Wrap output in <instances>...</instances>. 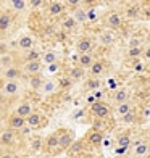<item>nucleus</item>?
Segmentation results:
<instances>
[{
	"instance_id": "18",
	"label": "nucleus",
	"mask_w": 150,
	"mask_h": 158,
	"mask_svg": "<svg viewBox=\"0 0 150 158\" xmlns=\"http://www.w3.org/2000/svg\"><path fill=\"white\" fill-rule=\"evenodd\" d=\"M44 77H42V74H34V76H29V79H27V84H29V87L32 90H40L42 85H44Z\"/></svg>"
},
{
	"instance_id": "17",
	"label": "nucleus",
	"mask_w": 150,
	"mask_h": 158,
	"mask_svg": "<svg viewBox=\"0 0 150 158\" xmlns=\"http://www.w3.org/2000/svg\"><path fill=\"white\" fill-rule=\"evenodd\" d=\"M94 61L95 60H94V55H92V53H82V55L77 56V66H81L82 69L90 68Z\"/></svg>"
},
{
	"instance_id": "45",
	"label": "nucleus",
	"mask_w": 150,
	"mask_h": 158,
	"mask_svg": "<svg viewBox=\"0 0 150 158\" xmlns=\"http://www.w3.org/2000/svg\"><path fill=\"white\" fill-rule=\"evenodd\" d=\"M81 158H95V155H94V153H89V152H87V153H82V155H81Z\"/></svg>"
},
{
	"instance_id": "11",
	"label": "nucleus",
	"mask_w": 150,
	"mask_h": 158,
	"mask_svg": "<svg viewBox=\"0 0 150 158\" xmlns=\"http://www.w3.org/2000/svg\"><path fill=\"white\" fill-rule=\"evenodd\" d=\"M105 23H106V26L110 27V31L111 29H118V27L123 24V19H121V15L119 13H110L108 16H106V19H105Z\"/></svg>"
},
{
	"instance_id": "42",
	"label": "nucleus",
	"mask_w": 150,
	"mask_h": 158,
	"mask_svg": "<svg viewBox=\"0 0 150 158\" xmlns=\"http://www.w3.org/2000/svg\"><path fill=\"white\" fill-rule=\"evenodd\" d=\"M0 158H18L13 152H10V150H6V152H3L2 155H0Z\"/></svg>"
},
{
	"instance_id": "48",
	"label": "nucleus",
	"mask_w": 150,
	"mask_h": 158,
	"mask_svg": "<svg viewBox=\"0 0 150 158\" xmlns=\"http://www.w3.org/2000/svg\"><path fill=\"white\" fill-rule=\"evenodd\" d=\"M0 15H2V10H0Z\"/></svg>"
},
{
	"instance_id": "12",
	"label": "nucleus",
	"mask_w": 150,
	"mask_h": 158,
	"mask_svg": "<svg viewBox=\"0 0 150 158\" xmlns=\"http://www.w3.org/2000/svg\"><path fill=\"white\" fill-rule=\"evenodd\" d=\"M34 111V108H32V105L29 103V102H23V103H19L18 106H16V110H15V114L16 116H19V118H27L29 114Z\"/></svg>"
},
{
	"instance_id": "40",
	"label": "nucleus",
	"mask_w": 150,
	"mask_h": 158,
	"mask_svg": "<svg viewBox=\"0 0 150 158\" xmlns=\"http://www.w3.org/2000/svg\"><path fill=\"white\" fill-rule=\"evenodd\" d=\"M71 152L76 153V152H81V148H82V142H74V143H71Z\"/></svg>"
},
{
	"instance_id": "35",
	"label": "nucleus",
	"mask_w": 150,
	"mask_h": 158,
	"mask_svg": "<svg viewBox=\"0 0 150 158\" xmlns=\"http://www.w3.org/2000/svg\"><path fill=\"white\" fill-rule=\"evenodd\" d=\"M135 121V114L134 111H129L127 114H124V116H121V123H126V124H132Z\"/></svg>"
},
{
	"instance_id": "22",
	"label": "nucleus",
	"mask_w": 150,
	"mask_h": 158,
	"mask_svg": "<svg viewBox=\"0 0 150 158\" xmlns=\"http://www.w3.org/2000/svg\"><path fill=\"white\" fill-rule=\"evenodd\" d=\"M29 148L32 153H39L42 148H44V139L39 137V135H34V137L31 139L29 142Z\"/></svg>"
},
{
	"instance_id": "33",
	"label": "nucleus",
	"mask_w": 150,
	"mask_h": 158,
	"mask_svg": "<svg viewBox=\"0 0 150 158\" xmlns=\"http://www.w3.org/2000/svg\"><path fill=\"white\" fill-rule=\"evenodd\" d=\"M142 47H129V50H127V56L129 58H139V56H142Z\"/></svg>"
},
{
	"instance_id": "2",
	"label": "nucleus",
	"mask_w": 150,
	"mask_h": 158,
	"mask_svg": "<svg viewBox=\"0 0 150 158\" xmlns=\"http://www.w3.org/2000/svg\"><path fill=\"white\" fill-rule=\"evenodd\" d=\"M90 110H92V113H94V116L98 118V119L106 118L110 114V106L105 102H94L92 106H90Z\"/></svg>"
},
{
	"instance_id": "26",
	"label": "nucleus",
	"mask_w": 150,
	"mask_h": 158,
	"mask_svg": "<svg viewBox=\"0 0 150 158\" xmlns=\"http://www.w3.org/2000/svg\"><path fill=\"white\" fill-rule=\"evenodd\" d=\"M71 16L74 18V21L77 24H79V23H85V21H87V11H85L84 8H76Z\"/></svg>"
},
{
	"instance_id": "13",
	"label": "nucleus",
	"mask_w": 150,
	"mask_h": 158,
	"mask_svg": "<svg viewBox=\"0 0 150 158\" xmlns=\"http://www.w3.org/2000/svg\"><path fill=\"white\" fill-rule=\"evenodd\" d=\"M47 10L50 16H60L65 11V3L63 2H48L47 3Z\"/></svg>"
},
{
	"instance_id": "31",
	"label": "nucleus",
	"mask_w": 150,
	"mask_h": 158,
	"mask_svg": "<svg viewBox=\"0 0 150 158\" xmlns=\"http://www.w3.org/2000/svg\"><path fill=\"white\" fill-rule=\"evenodd\" d=\"M116 143H118L119 148H127V147L131 145V137L127 134H121L119 137H118V140H116Z\"/></svg>"
},
{
	"instance_id": "9",
	"label": "nucleus",
	"mask_w": 150,
	"mask_h": 158,
	"mask_svg": "<svg viewBox=\"0 0 150 158\" xmlns=\"http://www.w3.org/2000/svg\"><path fill=\"white\" fill-rule=\"evenodd\" d=\"M44 148L47 152H55V150L58 148V135H56V132L48 134L44 139Z\"/></svg>"
},
{
	"instance_id": "24",
	"label": "nucleus",
	"mask_w": 150,
	"mask_h": 158,
	"mask_svg": "<svg viewBox=\"0 0 150 158\" xmlns=\"http://www.w3.org/2000/svg\"><path fill=\"white\" fill-rule=\"evenodd\" d=\"M127 98H129V94H127L126 89H118V90H115V94H113V102H115L116 105L126 103Z\"/></svg>"
},
{
	"instance_id": "29",
	"label": "nucleus",
	"mask_w": 150,
	"mask_h": 158,
	"mask_svg": "<svg viewBox=\"0 0 150 158\" xmlns=\"http://www.w3.org/2000/svg\"><path fill=\"white\" fill-rule=\"evenodd\" d=\"M40 60V52L37 48H31V50H27L26 55H24V63L27 61H37Z\"/></svg>"
},
{
	"instance_id": "30",
	"label": "nucleus",
	"mask_w": 150,
	"mask_h": 158,
	"mask_svg": "<svg viewBox=\"0 0 150 158\" xmlns=\"http://www.w3.org/2000/svg\"><path fill=\"white\" fill-rule=\"evenodd\" d=\"M129 111H132V106L129 102H126V103H119L116 105V114L121 118V116H124V114H127Z\"/></svg>"
},
{
	"instance_id": "44",
	"label": "nucleus",
	"mask_w": 150,
	"mask_h": 158,
	"mask_svg": "<svg viewBox=\"0 0 150 158\" xmlns=\"http://www.w3.org/2000/svg\"><path fill=\"white\" fill-rule=\"evenodd\" d=\"M142 56H144V58H147V60H150V47H147L144 52H142Z\"/></svg>"
},
{
	"instance_id": "8",
	"label": "nucleus",
	"mask_w": 150,
	"mask_h": 158,
	"mask_svg": "<svg viewBox=\"0 0 150 158\" xmlns=\"http://www.w3.org/2000/svg\"><path fill=\"white\" fill-rule=\"evenodd\" d=\"M92 48H94V42H92L89 37H81L76 42V50L79 52V55L82 53H90Z\"/></svg>"
},
{
	"instance_id": "41",
	"label": "nucleus",
	"mask_w": 150,
	"mask_h": 158,
	"mask_svg": "<svg viewBox=\"0 0 150 158\" xmlns=\"http://www.w3.org/2000/svg\"><path fill=\"white\" fill-rule=\"evenodd\" d=\"M47 69H48V73H56V71H58L60 69V63L58 61H56V63H52V64H48V66H47Z\"/></svg>"
},
{
	"instance_id": "1",
	"label": "nucleus",
	"mask_w": 150,
	"mask_h": 158,
	"mask_svg": "<svg viewBox=\"0 0 150 158\" xmlns=\"http://www.w3.org/2000/svg\"><path fill=\"white\" fill-rule=\"evenodd\" d=\"M56 135H58V148L60 150H68L71 147V143L74 142V134L68 131V129H60L56 132Z\"/></svg>"
},
{
	"instance_id": "14",
	"label": "nucleus",
	"mask_w": 150,
	"mask_h": 158,
	"mask_svg": "<svg viewBox=\"0 0 150 158\" xmlns=\"http://www.w3.org/2000/svg\"><path fill=\"white\" fill-rule=\"evenodd\" d=\"M42 124V114L39 111H32L29 116L26 118V126L31 127V129H35Z\"/></svg>"
},
{
	"instance_id": "7",
	"label": "nucleus",
	"mask_w": 150,
	"mask_h": 158,
	"mask_svg": "<svg viewBox=\"0 0 150 158\" xmlns=\"http://www.w3.org/2000/svg\"><path fill=\"white\" fill-rule=\"evenodd\" d=\"M16 140V132L11 131V129H3L2 132H0V145L3 147H8V145H13V142Z\"/></svg>"
},
{
	"instance_id": "21",
	"label": "nucleus",
	"mask_w": 150,
	"mask_h": 158,
	"mask_svg": "<svg viewBox=\"0 0 150 158\" xmlns=\"http://www.w3.org/2000/svg\"><path fill=\"white\" fill-rule=\"evenodd\" d=\"M13 64H15V56H13V53L6 52L3 55H0V68L6 69V68L13 66Z\"/></svg>"
},
{
	"instance_id": "27",
	"label": "nucleus",
	"mask_w": 150,
	"mask_h": 158,
	"mask_svg": "<svg viewBox=\"0 0 150 158\" xmlns=\"http://www.w3.org/2000/svg\"><path fill=\"white\" fill-rule=\"evenodd\" d=\"M113 42H115V35L111 31H103L100 34V44L102 45H111Z\"/></svg>"
},
{
	"instance_id": "47",
	"label": "nucleus",
	"mask_w": 150,
	"mask_h": 158,
	"mask_svg": "<svg viewBox=\"0 0 150 158\" xmlns=\"http://www.w3.org/2000/svg\"><path fill=\"white\" fill-rule=\"evenodd\" d=\"M2 74H3V68H0V77H2Z\"/></svg>"
},
{
	"instance_id": "36",
	"label": "nucleus",
	"mask_w": 150,
	"mask_h": 158,
	"mask_svg": "<svg viewBox=\"0 0 150 158\" xmlns=\"http://www.w3.org/2000/svg\"><path fill=\"white\" fill-rule=\"evenodd\" d=\"M100 87V79L97 77H90L87 82V89H98Z\"/></svg>"
},
{
	"instance_id": "28",
	"label": "nucleus",
	"mask_w": 150,
	"mask_h": 158,
	"mask_svg": "<svg viewBox=\"0 0 150 158\" xmlns=\"http://www.w3.org/2000/svg\"><path fill=\"white\" fill-rule=\"evenodd\" d=\"M76 26H77V23L74 21L73 16H65V18L61 19V27H63L65 31H73Z\"/></svg>"
},
{
	"instance_id": "39",
	"label": "nucleus",
	"mask_w": 150,
	"mask_h": 158,
	"mask_svg": "<svg viewBox=\"0 0 150 158\" xmlns=\"http://www.w3.org/2000/svg\"><path fill=\"white\" fill-rule=\"evenodd\" d=\"M137 13H139L137 6H129V8H127V16L129 18H137Z\"/></svg>"
},
{
	"instance_id": "23",
	"label": "nucleus",
	"mask_w": 150,
	"mask_h": 158,
	"mask_svg": "<svg viewBox=\"0 0 150 158\" xmlns=\"http://www.w3.org/2000/svg\"><path fill=\"white\" fill-rule=\"evenodd\" d=\"M148 152H150V145H148V143H137V145L134 147V150H132V155L135 158H144Z\"/></svg>"
},
{
	"instance_id": "34",
	"label": "nucleus",
	"mask_w": 150,
	"mask_h": 158,
	"mask_svg": "<svg viewBox=\"0 0 150 158\" xmlns=\"http://www.w3.org/2000/svg\"><path fill=\"white\" fill-rule=\"evenodd\" d=\"M11 6H13V10H16V11H23L27 6V2L26 0H13Z\"/></svg>"
},
{
	"instance_id": "16",
	"label": "nucleus",
	"mask_w": 150,
	"mask_h": 158,
	"mask_svg": "<svg viewBox=\"0 0 150 158\" xmlns=\"http://www.w3.org/2000/svg\"><path fill=\"white\" fill-rule=\"evenodd\" d=\"M89 69H90V71H89L90 77H97V79H98V76L103 74V71H105V63H103L102 60H95Z\"/></svg>"
},
{
	"instance_id": "6",
	"label": "nucleus",
	"mask_w": 150,
	"mask_h": 158,
	"mask_svg": "<svg viewBox=\"0 0 150 158\" xmlns=\"http://www.w3.org/2000/svg\"><path fill=\"white\" fill-rule=\"evenodd\" d=\"M6 124H8V129H11V131H15V132H19L21 129L26 126V119L19 118V116H16V114L13 113L11 116L8 118V121H6Z\"/></svg>"
},
{
	"instance_id": "46",
	"label": "nucleus",
	"mask_w": 150,
	"mask_h": 158,
	"mask_svg": "<svg viewBox=\"0 0 150 158\" xmlns=\"http://www.w3.org/2000/svg\"><path fill=\"white\" fill-rule=\"evenodd\" d=\"M3 113H5V108H3V106H2V105H0V118H2V116H3Z\"/></svg>"
},
{
	"instance_id": "5",
	"label": "nucleus",
	"mask_w": 150,
	"mask_h": 158,
	"mask_svg": "<svg viewBox=\"0 0 150 158\" xmlns=\"http://www.w3.org/2000/svg\"><path fill=\"white\" fill-rule=\"evenodd\" d=\"M19 89H21L19 81H5L2 85V94L11 97V95H16L19 92Z\"/></svg>"
},
{
	"instance_id": "38",
	"label": "nucleus",
	"mask_w": 150,
	"mask_h": 158,
	"mask_svg": "<svg viewBox=\"0 0 150 158\" xmlns=\"http://www.w3.org/2000/svg\"><path fill=\"white\" fill-rule=\"evenodd\" d=\"M27 5H31L32 8H40L42 5H45L44 0H31V2H27Z\"/></svg>"
},
{
	"instance_id": "3",
	"label": "nucleus",
	"mask_w": 150,
	"mask_h": 158,
	"mask_svg": "<svg viewBox=\"0 0 150 158\" xmlns=\"http://www.w3.org/2000/svg\"><path fill=\"white\" fill-rule=\"evenodd\" d=\"M42 61L37 60V61H27L23 64V68H21V71H23V74H27V76H34V74H40L42 71Z\"/></svg>"
},
{
	"instance_id": "20",
	"label": "nucleus",
	"mask_w": 150,
	"mask_h": 158,
	"mask_svg": "<svg viewBox=\"0 0 150 158\" xmlns=\"http://www.w3.org/2000/svg\"><path fill=\"white\" fill-rule=\"evenodd\" d=\"M40 61H42V64H52V63H56L58 61V53L55 52V50H47V52L44 53V55H40Z\"/></svg>"
},
{
	"instance_id": "19",
	"label": "nucleus",
	"mask_w": 150,
	"mask_h": 158,
	"mask_svg": "<svg viewBox=\"0 0 150 158\" xmlns=\"http://www.w3.org/2000/svg\"><path fill=\"white\" fill-rule=\"evenodd\" d=\"M87 140H89L90 145L98 147L100 143H102V140H103V134H102V131H97V129L90 131V132L87 134Z\"/></svg>"
},
{
	"instance_id": "32",
	"label": "nucleus",
	"mask_w": 150,
	"mask_h": 158,
	"mask_svg": "<svg viewBox=\"0 0 150 158\" xmlns=\"http://www.w3.org/2000/svg\"><path fill=\"white\" fill-rule=\"evenodd\" d=\"M56 85H58L60 89H69L71 85H73V81H71L68 76H61L58 81H56Z\"/></svg>"
},
{
	"instance_id": "25",
	"label": "nucleus",
	"mask_w": 150,
	"mask_h": 158,
	"mask_svg": "<svg viewBox=\"0 0 150 158\" xmlns=\"http://www.w3.org/2000/svg\"><path fill=\"white\" fill-rule=\"evenodd\" d=\"M84 74H85V71L81 68V66H73L69 69V74H68V77L71 79V81H81V79L84 77Z\"/></svg>"
},
{
	"instance_id": "10",
	"label": "nucleus",
	"mask_w": 150,
	"mask_h": 158,
	"mask_svg": "<svg viewBox=\"0 0 150 158\" xmlns=\"http://www.w3.org/2000/svg\"><path fill=\"white\" fill-rule=\"evenodd\" d=\"M34 44H35V42H34V39L31 37L29 34H23V35L18 39V48H19V50H24V52L34 48Z\"/></svg>"
},
{
	"instance_id": "43",
	"label": "nucleus",
	"mask_w": 150,
	"mask_h": 158,
	"mask_svg": "<svg viewBox=\"0 0 150 158\" xmlns=\"http://www.w3.org/2000/svg\"><path fill=\"white\" fill-rule=\"evenodd\" d=\"M129 47H140V39H137V37L131 39L129 40Z\"/></svg>"
},
{
	"instance_id": "4",
	"label": "nucleus",
	"mask_w": 150,
	"mask_h": 158,
	"mask_svg": "<svg viewBox=\"0 0 150 158\" xmlns=\"http://www.w3.org/2000/svg\"><path fill=\"white\" fill-rule=\"evenodd\" d=\"M21 76H23V71H21V68L16 66V64L3 69V74H2V77L5 79V81H19Z\"/></svg>"
},
{
	"instance_id": "15",
	"label": "nucleus",
	"mask_w": 150,
	"mask_h": 158,
	"mask_svg": "<svg viewBox=\"0 0 150 158\" xmlns=\"http://www.w3.org/2000/svg\"><path fill=\"white\" fill-rule=\"evenodd\" d=\"M13 23V16L11 13L8 11H2V15H0V32H5L10 29V26Z\"/></svg>"
},
{
	"instance_id": "37",
	"label": "nucleus",
	"mask_w": 150,
	"mask_h": 158,
	"mask_svg": "<svg viewBox=\"0 0 150 158\" xmlns=\"http://www.w3.org/2000/svg\"><path fill=\"white\" fill-rule=\"evenodd\" d=\"M53 87H56V84L52 82V81H47V82H44V85H42V89H44L45 92H52Z\"/></svg>"
}]
</instances>
